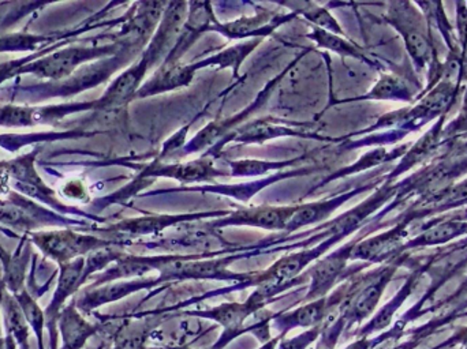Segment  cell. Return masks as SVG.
I'll return each instance as SVG.
<instances>
[{"mask_svg":"<svg viewBox=\"0 0 467 349\" xmlns=\"http://www.w3.org/2000/svg\"><path fill=\"white\" fill-rule=\"evenodd\" d=\"M467 174V139H451L441 141L439 152L424 167L409 175L403 180L397 181V195L387 206L383 213L376 219L380 220L398 206L405 205L409 200L420 197L436 194L458 183Z\"/></svg>","mask_w":467,"mask_h":349,"instance_id":"cell-1","label":"cell"},{"mask_svg":"<svg viewBox=\"0 0 467 349\" xmlns=\"http://www.w3.org/2000/svg\"><path fill=\"white\" fill-rule=\"evenodd\" d=\"M384 18L402 36L416 70L427 73V87L420 93L432 89L443 79V62L439 60L438 46L424 13L416 3L392 2L387 5Z\"/></svg>","mask_w":467,"mask_h":349,"instance_id":"cell-2","label":"cell"},{"mask_svg":"<svg viewBox=\"0 0 467 349\" xmlns=\"http://www.w3.org/2000/svg\"><path fill=\"white\" fill-rule=\"evenodd\" d=\"M465 87L454 79H441L432 89L417 95L413 106L384 115L369 131L392 128L405 136L416 133L432 120L447 117Z\"/></svg>","mask_w":467,"mask_h":349,"instance_id":"cell-3","label":"cell"},{"mask_svg":"<svg viewBox=\"0 0 467 349\" xmlns=\"http://www.w3.org/2000/svg\"><path fill=\"white\" fill-rule=\"evenodd\" d=\"M33 243L55 262L65 265L71 261L81 258L90 251H99L109 246L107 241L92 236H82L73 231H52L30 235Z\"/></svg>","mask_w":467,"mask_h":349,"instance_id":"cell-4","label":"cell"},{"mask_svg":"<svg viewBox=\"0 0 467 349\" xmlns=\"http://www.w3.org/2000/svg\"><path fill=\"white\" fill-rule=\"evenodd\" d=\"M410 227V222L398 219L394 227L384 231L380 235L373 236L364 241H357L351 252V258L367 261L369 263L391 262L397 255L402 254Z\"/></svg>","mask_w":467,"mask_h":349,"instance_id":"cell-5","label":"cell"},{"mask_svg":"<svg viewBox=\"0 0 467 349\" xmlns=\"http://www.w3.org/2000/svg\"><path fill=\"white\" fill-rule=\"evenodd\" d=\"M109 46H70L37 62L25 65L19 73H32L40 78L62 79L70 76L79 63L109 52Z\"/></svg>","mask_w":467,"mask_h":349,"instance_id":"cell-6","label":"cell"},{"mask_svg":"<svg viewBox=\"0 0 467 349\" xmlns=\"http://www.w3.org/2000/svg\"><path fill=\"white\" fill-rule=\"evenodd\" d=\"M463 206H467V178L443 191L411 200V205L403 211L400 219L406 220L413 225L419 220L441 216Z\"/></svg>","mask_w":467,"mask_h":349,"instance_id":"cell-7","label":"cell"},{"mask_svg":"<svg viewBox=\"0 0 467 349\" xmlns=\"http://www.w3.org/2000/svg\"><path fill=\"white\" fill-rule=\"evenodd\" d=\"M421 230L422 232H420L419 235L408 239L403 246L402 254L409 250L441 246V244L450 243L455 239L465 238L467 236V216L461 214V216H450L447 219L439 217V219L431 220Z\"/></svg>","mask_w":467,"mask_h":349,"instance_id":"cell-8","label":"cell"},{"mask_svg":"<svg viewBox=\"0 0 467 349\" xmlns=\"http://www.w3.org/2000/svg\"><path fill=\"white\" fill-rule=\"evenodd\" d=\"M447 125V117H441L438 122L431 128L427 134L421 137L416 144L409 148L408 152L400 159V164L389 175L387 180L397 181V179L406 172L411 171L414 167L424 166L428 161L435 158L439 152L441 141H443V130Z\"/></svg>","mask_w":467,"mask_h":349,"instance_id":"cell-9","label":"cell"},{"mask_svg":"<svg viewBox=\"0 0 467 349\" xmlns=\"http://www.w3.org/2000/svg\"><path fill=\"white\" fill-rule=\"evenodd\" d=\"M57 326L62 334V349H81L88 339L99 332V326L90 325L77 313L74 303L62 310Z\"/></svg>","mask_w":467,"mask_h":349,"instance_id":"cell-10","label":"cell"},{"mask_svg":"<svg viewBox=\"0 0 467 349\" xmlns=\"http://www.w3.org/2000/svg\"><path fill=\"white\" fill-rule=\"evenodd\" d=\"M296 209L298 208L247 209L233 214L232 220H227L226 224H246L268 228V230H280V228H287Z\"/></svg>","mask_w":467,"mask_h":349,"instance_id":"cell-11","label":"cell"},{"mask_svg":"<svg viewBox=\"0 0 467 349\" xmlns=\"http://www.w3.org/2000/svg\"><path fill=\"white\" fill-rule=\"evenodd\" d=\"M356 243L357 241H353V243L348 244V246L343 247L342 250L335 252L334 255L327 258L326 261L318 263V265L313 269L312 293H309L310 296L320 295V293H326V291L334 284L335 280L337 279V276H339L343 269H345L346 261L351 258V252H353Z\"/></svg>","mask_w":467,"mask_h":349,"instance_id":"cell-12","label":"cell"},{"mask_svg":"<svg viewBox=\"0 0 467 349\" xmlns=\"http://www.w3.org/2000/svg\"><path fill=\"white\" fill-rule=\"evenodd\" d=\"M417 7L424 13L431 29L438 30L439 35L443 37L450 57H457L461 60L460 43H458L457 33L450 22L449 16L444 11L443 3L441 2H417Z\"/></svg>","mask_w":467,"mask_h":349,"instance_id":"cell-13","label":"cell"},{"mask_svg":"<svg viewBox=\"0 0 467 349\" xmlns=\"http://www.w3.org/2000/svg\"><path fill=\"white\" fill-rule=\"evenodd\" d=\"M2 312L7 336L14 340L18 349H30V326L13 293H3Z\"/></svg>","mask_w":467,"mask_h":349,"instance_id":"cell-14","label":"cell"},{"mask_svg":"<svg viewBox=\"0 0 467 349\" xmlns=\"http://www.w3.org/2000/svg\"><path fill=\"white\" fill-rule=\"evenodd\" d=\"M417 95L408 82L394 74H384L378 84L361 100H392L413 104Z\"/></svg>","mask_w":467,"mask_h":349,"instance_id":"cell-15","label":"cell"},{"mask_svg":"<svg viewBox=\"0 0 467 349\" xmlns=\"http://www.w3.org/2000/svg\"><path fill=\"white\" fill-rule=\"evenodd\" d=\"M193 66L192 67H180V66H167L161 73L156 74L155 78L140 90L139 96L153 95V93L164 92V90L174 89L189 84L193 76Z\"/></svg>","mask_w":467,"mask_h":349,"instance_id":"cell-16","label":"cell"},{"mask_svg":"<svg viewBox=\"0 0 467 349\" xmlns=\"http://www.w3.org/2000/svg\"><path fill=\"white\" fill-rule=\"evenodd\" d=\"M16 302L21 306L22 313H24L26 323L32 328L33 334H36L37 340L38 349H44L43 332L47 326L46 314L41 312L40 307L36 304L35 299L22 290L21 293H16Z\"/></svg>","mask_w":467,"mask_h":349,"instance_id":"cell-17","label":"cell"},{"mask_svg":"<svg viewBox=\"0 0 467 349\" xmlns=\"http://www.w3.org/2000/svg\"><path fill=\"white\" fill-rule=\"evenodd\" d=\"M313 37L320 43V46H327V48L332 49V51L339 52V54L346 55V56L356 57V59L368 63V65L370 66L376 65L372 59H369V57L361 51V48L354 46V44L348 43V41L343 40V38L331 35V33L323 32L321 29H315V36H313Z\"/></svg>","mask_w":467,"mask_h":349,"instance_id":"cell-18","label":"cell"},{"mask_svg":"<svg viewBox=\"0 0 467 349\" xmlns=\"http://www.w3.org/2000/svg\"><path fill=\"white\" fill-rule=\"evenodd\" d=\"M181 220L182 217H148V219L129 220V221L120 222L115 228L123 232L150 233L163 230Z\"/></svg>","mask_w":467,"mask_h":349,"instance_id":"cell-19","label":"cell"},{"mask_svg":"<svg viewBox=\"0 0 467 349\" xmlns=\"http://www.w3.org/2000/svg\"><path fill=\"white\" fill-rule=\"evenodd\" d=\"M457 37L461 49V84L467 82V2L457 3Z\"/></svg>","mask_w":467,"mask_h":349,"instance_id":"cell-20","label":"cell"},{"mask_svg":"<svg viewBox=\"0 0 467 349\" xmlns=\"http://www.w3.org/2000/svg\"><path fill=\"white\" fill-rule=\"evenodd\" d=\"M268 21V15L257 16V18L242 19V21L234 22V24L224 25L222 27L224 33L230 37H244V36L250 35L253 30H268L263 29L264 22Z\"/></svg>","mask_w":467,"mask_h":349,"instance_id":"cell-21","label":"cell"},{"mask_svg":"<svg viewBox=\"0 0 467 349\" xmlns=\"http://www.w3.org/2000/svg\"><path fill=\"white\" fill-rule=\"evenodd\" d=\"M301 13L305 14L306 18H309L310 21L316 22V24L321 25V26L328 27L332 32L339 33L342 35L343 30L340 29L337 22L329 15L328 11L323 10V8L317 7L316 5H304V8H301Z\"/></svg>","mask_w":467,"mask_h":349,"instance_id":"cell-22","label":"cell"},{"mask_svg":"<svg viewBox=\"0 0 467 349\" xmlns=\"http://www.w3.org/2000/svg\"><path fill=\"white\" fill-rule=\"evenodd\" d=\"M324 309H326V306H324V301H321L318 303L302 307L291 318H293L294 323H299L302 326L313 325L320 318H323Z\"/></svg>","mask_w":467,"mask_h":349,"instance_id":"cell-23","label":"cell"},{"mask_svg":"<svg viewBox=\"0 0 467 349\" xmlns=\"http://www.w3.org/2000/svg\"><path fill=\"white\" fill-rule=\"evenodd\" d=\"M60 192H62L63 197L68 198V200H87L88 197L87 186L78 179H71V180L66 181L60 187Z\"/></svg>","mask_w":467,"mask_h":349,"instance_id":"cell-24","label":"cell"},{"mask_svg":"<svg viewBox=\"0 0 467 349\" xmlns=\"http://www.w3.org/2000/svg\"><path fill=\"white\" fill-rule=\"evenodd\" d=\"M5 349H18L14 340L10 336H5Z\"/></svg>","mask_w":467,"mask_h":349,"instance_id":"cell-25","label":"cell"},{"mask_svg":"<svg viewBox=\"0 0 467 349\" xmlns=\"http://www.w3.org/2000/svg\"><path fill=\"white\" fill-rule=\"evenodd\" d=\"M461 111L467 112V85L465 87V92H463V104L462 108H461Z\"/></svg>","mask_w":467,"mask_h":349,"instance_id":"cell-26","label":"cell"},{"mask_svg":"<svg viewBox=\"0 0 467 349\" xmlns=\"http://www.w3.org/2000/svg\"><path fill=\"white\" fill-rule=\"evenodd\" d=\"M5 284H0V310H2V298H3V293H5ZM0 337H3L2 336V326H0Z\"/></svg>","mask_w":467,"mask_h":349,"instance_id":"cell-27","label":"cell"},{"mask_svg":"<svg viewBox=\"0 0 467 349\" xmlns=\"http://www.w3.org/2000/svg\"><path fill=\"white\" fill-rule=\"evenodd\" d=\"M466 244H467V236L465 238V241H462V246H466Z\"/></svg>","mask_w":467,"mask_h":349,"instance_id":"cell-28","label":"cell"},{"mask_svg":"<svg viewBox=\"0 0 467 349\" xmlns=\"http://www.w3.org/2000/svg\"><path fill=\"white\" fill-rule=\"evenodd\" d=\"M463 139H467V137H463Z\"/></svg>","mask_w":467,"mask_h":349,"instance_id":"cell-29","label":"cell"}]
</instances>
